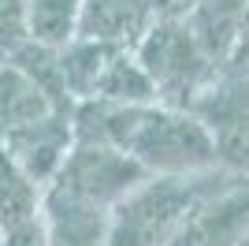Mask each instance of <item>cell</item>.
<instances>
[{
  "label": "cell",
  "instance_id": "cell-1",
  "mask_svg": "<svg viewBox=\"0 0 249 246\" xmlns=\"http://www.w3.org/2000/svg\"><path fill=\"white\" fill-rule=\"evenodd\" d=\"M78 138L86 145H112L142 168L164 175L208 172L219 161L216 134H208L201 120L175 108L89 104L78 112Z\"/></svg>",
  "mask_w": 249,
  "mask_h": 246
},
{
  "label": "cell",
  "instance_id": "cell-2",
  "mask_svg": "<svg viewBox=\"0 0 249 246\" xmlns=\"http://www.w3.org/2000/svg\"><path fill=\"white\" fill-rule=\"evenodd\" d=\"M205 202L208 186L205 179H197V172L138 183L112 205L104 246H167Z\"/></svg>",
  "mask_w": 249,
  "mask_h": 246
},
{
  "label": "cell",
  "instance_id": "cell-3",
  "mask_svg": "<svg viewBox=\"0 0 249 246\" xmlns=\"http://www.w3.org/2000/svg\"><path fill=\"white\" fill-rule=\"evenodd\" d=\"M138 63L149 75L153 90L164 97H186L212 60L182 19H156V26L138 45Z\"/></svg>",
  "mask_w": 249,
  "mask_h": 246
},
{
  "label": "cell",
  "instance_id": "cell-4",
  "mask_svg": "<svg viewBox=\"0 0 249 246\" xmlns=\"http://www.w3.org/2000/svg\"><path fill=\"white\" fill-rule=\"evenodd\" d=\"M45 216H49L45 246H104L112 209L89 202L56 179L45 194Z\"/></svg>",
  "mask_w": 249,
  "mask_h": 246
},
{
  "label": "cell",
  "instance_id": "cell-5",
  "mask_svg": "<svg viewBox=\"0 0 249 246\" xmlns=\"http://www.w3.org/2000/svg\"><path fill=\"white\" fill-rule=\"evenodd\" d=\"M4 142H8V157L22 168V175L30 183H45L49 175L60 172L63 157H67L71 127H67V120L60 112H49L45 120L4 134Z\"/></svg>",
  "mask_w": 249,
  "mask_h": 246
},
{
  "label": "cell",
  "instance_id": "cell-6",
  "mask_svg": "<svg viewBox=\"0 0 249 246\" xmlns=\"http://www.w3.org/2000/svg\"><path fill=\"white\" fill-rule=\"evenodd\" d=\"M249 227V194L208 198L167 246H238Z\"/></svg>",
  "mask_w": 249,
  "mask_h": 246
},
{
  "label": "cell",
  "instance_id": "cell-7",
  "mask_svg": "<svg viewBox=\"0 0 249 246\" xmlns=\"http://www.w3.org/2000/svg\"><path fill=\"white\" fill-rule=\"evenodd\" d=\"M149 11V0H82V15H78V38L89 41H123L138 38Z\"/></svg>",
  "mask_w": 249,
  "mask_h": 246
},
{
  "label": "cell",
  "instance_id": "cell-8",
  "mask_svg": "<svg viewBox=\"0 0 249 246\" xmlns=\"http://www.w3.org/2000/svg\"><path fill=\"white\" fill-rule=\"evenodd\" d=\"M49 112H56V104L26 71H19L15 63L0 71V131L4 134L45 120Z\"/></svg>",
  "mask_w": 249,
  "mask_h": 246
},
{
  "label": "cell",
  "instance_id": "cell-9",
  "mask_svg": "<svg viewBox=\"0 0 249 246\" xmlns=\"http://www.w3.org/2000/svg\"><path fill=\"white\" fill-rule=\"evenodd\" d=\"M249 0H197L190 11V30L205 49L208 60L227 56L234 45V30H238L242 15H246Z\"/></svg>",
  "mask_w": 249,
  "mask_h": 246
},
{
  "label": "cell",
  "instance_id": "cell-10",
  "mask_svg": "<svg viewBox=\"0 0 249 246\" xmlns=\"http://www.w3.org/2000/svg\"><path fill=\"white\" fill-rule=\"evenodd\" d=\"M82 0H26V34L34 45L63 49L78 34Z\"/></svg>",
  "mask_w": 249,
  "mask_h": 246
},
{
  "label": "cell",
  "instance_id": "cell-11",
  "mask_svg": "<svg viewBox=\"0 0 249 246\" xmlns=\"http://www.w3.org/2000/svg\"><path fill=\"white\" fill-rule=\"evenodd\" d=\"M37 213V183H30L22 168L8 157L0 145V227L15 231V227L30 224Z\"/></svg>",
  "mask_w": 249,
  "mask_h": 246
},
{
  "label": "cell",
  "instance_id": "cell-12",
  "mask_svg": "<svg viewBox=\"0 0 249 246\" xmlns=\"http://www.w3.org/2000/svg\"><path fill=\"white\" fill-rule=\"evenodd\" d=\"M26 38V0H0V49L15 52Z\"/></svg>",
  "mask_w": 249,
  "mask_h": 246
},
{
  "label": "cell",
  "instance_id": "cell-13",
  "mask_svg": "<svg viewBox=\"0 0 249 246\" xmlns=\"http://www.w3.org/2000/svg\"><path fill=\"white\" fill-rule=\"evenodd\" d=\"M197 0H149V11H153L156 19H186L190 11H194Z\"/></svg>",
  "mask_w": 249,
  "mask_h": 246
},
{
  "label": "cell",
  "instance_id": "cell-14",
  "mask_svg": "<svg viewBox=\"0 0 249 246\" xmlns=\"http://www.w3.org/2000/svg\"><path fill=\"white\" fill-rule=\"evenodd\" d=\"M231 63H246L249 60V8H246V15H242V22H238V30H234V45H231Z\"/></svg>",
  "mask_w": 249,
  "mask_h": 246
}]
</instances>
